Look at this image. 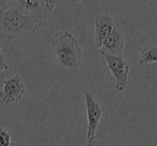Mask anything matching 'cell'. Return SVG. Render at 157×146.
Masks as SVG:
<instances>
[{"mask_svg":"<svg viewBox=\"0 0 157 146\" xmlns=\"http://www.w3.org/2000/svg\"><path fill=\"white\" fill-rule=\"evenodd\" d=\"M48 16L33 15L23 11L16 1L0 14V32L6 40L24 39L35 35Z\"/></svg>","mask_w":157,"mask_h":146,"instance_id":"cell-1","label":"cell"},{"mask_svg":"<svg viewBox=\"0 0 157 146\" xmlns=\"http://www.w3.org/2000/svg\"><path fill=\"white\" fill-rule=\"evenodd\" d=\"M52 47L59 65L73 73H78L84 56L83 50L78 40L70 32L65 31L53 42Z\"/></svg>","mask_w":157,"mask_h":146,"instance_id":"cell-2","label":"cell"},{"mask_svg":"<svg viewBox=\"0 0 157 146\" xmlns=\"http://www.w3.org/2000/svg\"><path fill=\"white\" fill-rule=\"evenodd\" d=\"M99 52L105 59L109 71L113 75L114 81H115L114 86H115L116 92H124L127 88V84H128L129 72H130L129 65L124 59V57L112 56V55H109L105 52H101V51H99Z\"/></svg>","mask_w":157,"mask_h":146,"instance_id":"cell-3","label":"cell"},{"mask_svg":"<svg viewBox=\"0 0 157 146\" xmlns=\"http://www.w3.org/2000/svg\"><path fill=\"white\" fill-rule=\"evenodd\" d=\"M84 100H85L86 116H87V140L88 143L93 144L96 137L99 122L102 118V110L100 104L88 92H84Z\"/></svg>","mask_w":157,"mask_h":146,"instance_id":"cell-4","label":"cell"},{"mask_svg":"<svg viewBox=\"0 0 157 146\" xmlns=\"http://www.w3.org/2000/svg\"><path fill=\"white\" fill-rule=\"evenodd\" d=\"M25 92L26 88L23 79L20 75H14L5 81L0 90V99L6 104H13L22 100Z\"/></svg>","mask_w":157,"mask_h":146,"instance_id":"cell-5","label":"cell"},{"mask_svg":"<svg viewBox=\"0 0 157 146\" xmlns=\"http://www.w3.org/2000/svg\"><path fill=\"white\" fill-rule=\"evenodd\" d=\"M95 23V36L94 42L98 50H100L105 41L110 37L113 31L115 25L117 24L115 20L110 16H105L102 14H98L94 18Z\"/></svg>","mask_w":157,"mask_h":146,"instance_id":"cell-6","label":"cell"},{"mask_svg":"<svg viewBox=\"0 0 157 146\" xmlns=\"http://www.w3.org/2000/svg\"><path fill=\"white\" fill-rule=\"evenodd\" d=\"M125 48V32L120 26V24H116L113 31L110 35V37L105 41L101 48L99 51L105 52L112 56L123 57Z\"/></svg>","mask_w":157,"mask_h":146,"instance_id":"cell-7","label":"cell"},{"mask_svg":"<svg viewBox=\"0 0 157 146\" xmlns=\"http://www.w3.org/2000/svg\"><path fill=\"white\" fill-rule=\"evenodd\" d=\"M18 7L25 11L28 14H33V15H44L48 16L50 13L48 10L45 9L44 6V1H39V0H21V1H16Z\"/></svg>","mask_w":157,"mask_h":146,"instance_id":"cell-8","label":"cell"},{"mask_svg":"<svg viewBox=\"0 0 157 146\" xmlns=\"http://www.w3.org/2000/svg\"><path fill=\"white\" fill-rule=\"evenodd\" d=\"M157 62V44L156 45L150 46V47H144L141 51L139 58H138V66H145L150 63Z\"/></svg>","mask_w":157,"mask_h":146,"instance_id":"cell-9","label":"cell"},{"mask_svg":"<svg viewBox=\"0 0 157 146\" xmlns=\"http://www.w3.org/2000/svg\"><path fill=\"white\" fill-rule=\"evenodd\" d=\"M0 146H15L11 133L3 127H0Z\"/></svg>","mask_w":157,"mask_h":146,"instance_id":"cell-10","label":"cell"},{"mask_svg":"<svg viewBox=\"0 0 157 146\" xmlns=\"http://www.w3.org/2000/svg\"><path fill=\"white\" fill-rule=\"evenodd\" d=\"M8 70H9V65H8L5 59V56H3V53H2V45L0 43V73L8 71Z\"/></svg>","mask_w":157,"mask_h":146,"instance_id":"cell-11","label":"cell"},{"mask_svg":"<svg viewBox=\"0 0 157 146\" xmlns=\"http://www.w3.org/2000/svg\"><path fill=\"white\" fill-rule=\"evenodd\" d=\"M57 2H58V1H50V0H48V1H44V6H45V9L48 10V13H52L53 12V10L55 9V7H56V5H57Z\"/></svg>","mask_w":157,"mask_h":146,"instance_id":"cell-12","label":"cell"},{"mask_svg":"<svg viewBox=\"0 0 157 146\" xmlns=\"http://www.w3.org/2000/svg\"><path fill=\"white\" fill-rule=\"evenodd\" d=\"M14 3V1H0V14L2 13L5 10L10 8Z\"/></svg>","mask_w":157,"mask_h":146,"instance_id":"cell-13","label":"cell"},{"mask_svg":"<svg viewBox=\"0 0 157 146\" xmlns=\"http://www.w3.org/2000/svg\"><path fill=\"white\" fill-rule=\"evenodd\" d=\"M1 41H7V40H6V38H5V36L2 35V33L0 32V42Z\"/></svg>","mask_w":157,"mask_h":146,"instance_id":"cell-14","label":"cell"},{"mask_svg":"<svg viewBox=\"0 0 157 146\" xmlns=\"http://www.w3.org/2000/svg\"><path fill=\"white\" fill-rule=\"evenodd\" d=\"M86 146H92V144H90V143H87V145H86Z\"/></svg>","mask_w":157,"mask_h":146,"instance_id":"cell-15","label":"cell"}]
</instances>
